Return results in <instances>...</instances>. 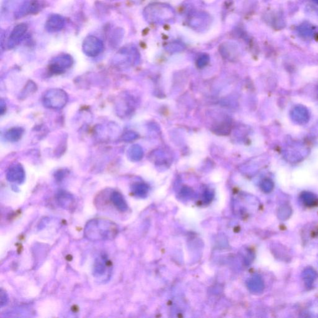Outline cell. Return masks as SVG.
Masks as SVG:
<instances>
[{"label":"cell","mask_w":318,"mask_h":318,"mask_svg":"<svg viewBox=\"0 0 318 318\" xmlns=\"http://www.w3.org/2000/svg\"><path fill=\"white\" fill-rule=\"evenodd\" d=\"M118 232L117 225L113 221L104 218H95L87 223L84 235L91 241L112 240L116 237Z\"/></svg>","instance_id":"cell-1"},{"label":"cell","mask_w":318,"mask_h":318,"mask_svg":"<svg viewBox=\"0 0 318 318\" xmlns=\"http://www.w3.org/2000/svg\"><path fill=\"white\" fill-rule=\"evenodd\" d=\"M69 96L64 90L59 88L49 89L44 94L43 104L45 107L52 110H60L65 107Z\"/></svg>","instance_id":"cell-2"},{"label":"cell","mask_w":318,"mask_h":318,"mask_svg":"<svg viewBox=\"0 0 318 318\" xmlns=\"http://www.w3.org/2000/svg\"><path fill=\"white\" fill-rule=\"evenodd\" d=\"M74 59L69 54H61L56 56L50 62L49 66V72L53 74H61L71 67Z\"/></svg>","instance_id":"cell-3"},{"label":"cell","mask_w":318,"mask_h":318,"mask_svg":"<svg viewBox=\"0 0 318 318\" xmlns=\"http://www.w3.org/2000/svg\"><path fill=\"white\" fill-rule=\"evenodd\" d=\"M103 49H104V45L103 42L98 37L94 36H87L84 39L82 44V49L84 54L91 58L98 56L99 54L102 53Z\"/></svg>","instance_id":"cell-4"},{"label":"cell","mask_w":318,"mask_h":318,"mask_svg":"<svg viewBox=\"0 0 318 318\" xmlns=\"http://www.w3.org/2000/svg\"><path fill=\"white\" fill-rule=\"evenodd\" d=\"M111 269L112 264L107 256L101 255L96 259L93 265V274L96 279H105L106 277H109Z\"/></svg>","instance_id":"cell-5"},{"label":"cell","mask_w":318,"mask_h":318,"mask_svg":"<svg viewBox=\"0 0 318 318\" xmlns=\"http://www.w3.org/2000/svg\"><path fill=\"white\" fill-rule=\"evenodd\" d=\"M28 30L27 25L24 23L16 26L11 31L9 36L7 47L8 49H12L20 44L23 39H24Z\"/></svg>","instance_id":"cell-6"},{"label":"cell","mask_w":318,"mask_h":318,"mask_svg":"<svg viewBox=\"0 0 318 318\" xmlns=\"http://www.w3.org/2000/svg\"><path fill=\"white\" fill-rule=\"evenodd\" d=\"M25 178V169L20 164H13L9 167L6 173V179L9 182L22 184Z\"/></svg>","instance_id":"cell-7"},{"label":"cell","mask_w":318,"mask_h":318,"mask_svg":"<svg viewBox=\"0 0 318 318\" xmlns=\"http://www.w3.org/2000/svg\"><path fill=\"white\" fill-rule=\"evenodd\" d=\"M39 4L36 0H27L21 4L15 13V17L20 19L39 11Z\"/></svg>","instance_id":"cell-8"},{"label":"cell","mask_w":318,"mask_h":318,"mask_svg":"<svg viewBox=\"0 0 318 318\" xmlns=\"http://www.w3.org/2000/svg\"><path fill=\"white\" fill-rule=\"evenodd\" d=\"M65 24V19L63 16L59 15H53L47 20L45 28L49 32H56L62 30Z\"/></svg>","instance_id":"cell-9"},{"label":"cell","mask_w":318,"mask_h":318,"mask_svg":"<svg viewBox=\"0 0 318 318\" xmlns=\"http://www.w3.org/2000/svg\"><path fill=\"white\" fill-rule=\"evenodd\" d=\"M58 204L63 209H73L75 207V200L72 194L64 191H61L58 194Z\"/></svg>","instance_id":"cell-10"},{"label":"cell","mask_w":318,"mask_h":318,"mask_svg":"<svg viewBox=\"0 0 318 318\" xmlns=\"http://www.w3.org/2000/svg\"><path fill=\"white\" fill-rule=\"evenodd\" d=\"M110 200L114 206L121 211H125L128 208L126 201L122 195L118 192H113L111 195Z\"/></svg>","instance_id":"cell-11"},{"label":"cell","mask_w":318,"mask_h":318,"mask_svg":"<svg viewBox=\"0 0 318 318\" xmlns=\"http://www.w3.org/2000/svg\"><path fill=\"white\" fill-rule=\"evenodd\" d=\"M24 131L21 127H13L6 131L4 136L9 142H17L22 137Z\"/></svg>","instance_id":"cell-12"},{"label":"cell","mask_w":318,"mask_h":318,"mask_svg":"<svg viewBox=\"0 0 318 318\" xmlns=\"http://www.w3.org/2000/svg\"><path fill=\"white\" fill-rule=\"evenodd\" d=\"M128 156L131 161H140L143 156L142 148L139 145H133L129 148L128 151Z\"/></svg>","instance_id":"cell-13"},{"label":"cell","mask_w":318,"mask_h":318,"mask_svg":"<svg viewBox=\"0 0 318 318\" xmlns=\"http://www.w3.org/2000/svg\"><path fill=\"white\" fill-rule=\"evenodd\" d=\"M37 86L36 84L34 82L29 81L25 87L24 89L21 93V97L25 98L26 96L31 95L32 93H34L36 91Z\"/></svg>","instance_id":"cell-14"},{"label":"cell","mask_w":318,"mask_h":318,"mask_svg":"<svg viewBox=\"0 0 318 318\" xmlns=\"http://www.w3.org/2000/svg\"><path fill=\"white\" fill-rule=\"evenodd\" d=\"M137 138V134L132 131L127 132V133H124V135L122 136V140L126 141V142H129V141L135 140Z\"/></svg>","instance_id":"cell-15"},{"label":"cell","mask_w":318,"mask_h":318,"mask_svg":"<svg viewBox=\"0 0 318 318\" xmlns=\"http://www.w3.org/2000/svg\"><path fill=\"white\" fill-rule=\"evenodd\" d=\"M8 302V294L3 289H1V291H0V306H1V308L3 307V306L7 305Z\"/></svg>","instance_id":"cell-16"},{"label":"cell","mask_w":318,"mask_h":318,"mask_svg":"<svg viewBox=\"0 0 318 318\" xmlns=\"http://www.w3.org/2000/svg\"><path fill=\"white\" fill-rule=\"evenodd\" d=\"M120 32H121V30H119V29L115 30L114 32H113V34L112 35V39H111V41L113 42V44L114 45V46H116V44H117V42H119V40H121V38H120V37H117V36H119V34H120Z\"/></svg>","instance_id":"cell-17"},{"label":"cell","mask_w":318,"mask_h":318,"mask_svg":"<svg viewBox=\"0 0 318 318\" xmlns=\"http://www.w3.org/2000/svg\"><path fill=\"white\" fill-rule=\"evenodd\" d=\"M6 107V103L1 99V101H0V113H1V115H3L4 112H5Z\"/></svg>","instance_id":"cell-18"}]
</instances>
